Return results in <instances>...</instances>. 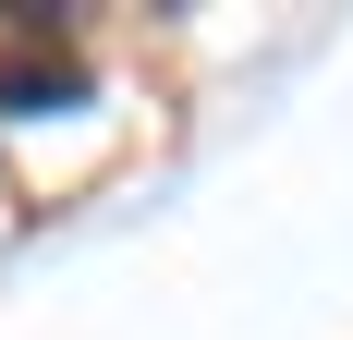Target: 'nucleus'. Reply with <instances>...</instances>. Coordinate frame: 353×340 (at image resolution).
Masks as SVG:
<instances>
[{
    "label": "nucleus",
    "mask_w": 353,
    "mask_h": 340,
    "mask_svg": "<svg viewBox=\"0 0 353 340\" xmlns=\"http://www.w3.org/2000/svg\"><path fill=\"white\" fill-rule=\"evenodd\" d=\"M37 98H73L61 49H12V61H0V109H37Z\"/></svg>",
    "instance_id": "1"
}]
</instances>
